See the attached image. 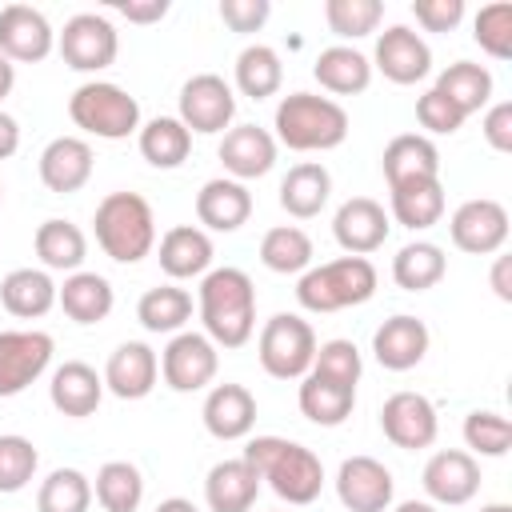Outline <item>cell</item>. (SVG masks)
Wrapping results in <instances>:
<instances>
[{"instance_id":"d6986e66","label":"cell","mask_w":512,"mask_h":512,"mask_svg":"<svg viewBox=\"0 0 512 512\" xmlns=\"http://www.w3.org/2000/svg\"><path fill=\"white\" fill-rule=\"evenodd\" d=\"M220 164L240 184L272 172V164H276V136L268 128H260V124L228 128L224 140H220Z\"/></svg>"},{"instance_id":"6f0895ef","label":"cell","mask_w":512,"mask_h":512,"mask_svg":"<svg viewBox=\"0 0 512 512\" xmlns=\"http://www.w3.org/2000/svg\"><path fill=\"white\" fill-rule=\"evenodd\" d=\"M156 512H200V508L192 500H184V496H168V500L156 504Z\"/></svg>"},{"instance_id":"f1b7e54d","label":"cell","mask_w":512,"mask_h":512,"mask_svg":"<svg viewBox=\"0 0 512 512\" xmlns=\"http://www.w3.org/2000/svg\"><path fill=\"white\" fill-rule=\"evenodd\" d=\"M56 304L76 324H100V320H108L116 292L100 272H72L64 280V288H56Z\"/></svg>"},{"instance_id":"6da1fadb","label":"cell","mask_w":512,"mask_h":512,"mask_svg":"<svg viewBox=\"0 0 512 512\" xmlns=\"http://www.w3.org/2000/svg\"><path fill=\"white\" fill-rule=\"evenodd\" d=\"M200 320L204 336L220 348H240L256 328V288L244 268H212L200 280Z\"/></svg>"},{"instance_id":"d590c367","label":"cell","mask_w":512,"mask_h":512,"mask_svg":"<svg viewBox=\"0 0 512 512\" xmlns=\"http://www.w3.org/2000/svg\"><path fill=\"white\" fill-rule=\"evenodd\" d=\"M36 256L44 268H56V272H76L88 256V240L84 232L72 224V220H44L36 228Z\"/></svg>"},{"instance_id":"8fae6325","label":"cell","mask_w":512,"mask_h":512,"mask_svg":"<svg viewBox=\"0 0 512 512\" xmlns=\"http://www.w3.org/2000/svg\"><path fill=\"white\" fill-rule=\"evenodd\" d=\"M52 360V336L40 328L0 332V396H20Z\"/></svg>"},{"instance_id":"681fc988","label":"cell","mask_w":512,"mask_h":512,"mask_svg":"<svg viewBox=\"0 0 512 512\" xmlns=\"http://www.w3.org/2000/svg\"><path fill=\"white\" fill-rule=\"evenodd\" d=\"M416 120H420L428 132H436V136H452L468 116H464L448 96H440L436 88H428V92L416 100Z\"/></svg>"},{"instance_id":"277c9868","label":"cell","mask_w":512,"mask_h":512,"mask_svg":"<svg viewBox=\"0 0 512 512\" xmlns=\"http://www.w3.org/2000/svg\"><path fill=\"white\" fill-rule=\"evenodd\" d=\"M348 112L316 92H292L276 104V140L292 152H328L344 144Z\"/></svg>"},{"instance_id":"db71d44e","label":"cell","mask_w":512,"mask_h":512,"mask_svg":"<svg viewBox=\"0 0 512 512\" xmlns=\"http://www.w3.org/2000/svg\"><path fill=\"white\" fill-rule=\"evenodd\" d=\"M116 12L132 24H156L168 16V0H116Z\"/></svg>"},{"instance_id":"ac0fdd59","label":"cell","mask_w":512,"mask_h":512,"mask_svg":"<svg viewBox=\"0 0 512 512\" xmlns=\"http://www.w3.org/2000/svg\"><path fill=\"white\" fill-rule=\"evenodd\" d=\"M424 492L436 504H468L480 492V464L472 452L444 448L424 464Z\"/></svg>"},{"instance_id":"f907efd6","label":"cell","mask_w":512,"mask_h":512,"mask_svg":"<svg viewBox=\"0 0 512 512\" xmlns=\"http://www.w3.org/2000/svg\"><path fill=\"white\" fill-rule=\"evenodd\" d=\"M220 16L232 32H260L264 20L272 16L268 0H220Z\"/></svg>"},{"instance_id":"d4e9b609","label":"cell","mask_w":512,"mask_h":512,"mask_svg":"<svg viewBox=\"0 0 512 512\" xmlns=\"http://www.w3.org/2000/svg\"><path fill=\"white\" fill-rule=\"evenodd\" d=\"M384 180H388V188L412 184V180H440L436 144L428 136H420V132L392 136L388 148H384Z\"/></svg>"},{"instance_id":"7dc6e473","label":"cell","mask_w":512,"mask_h":512,"mask_svg":"<svg viewBox=\"0 0 512 512\" xmlns=\"http://www.w3.org/2000/svg\"><path fill=\"white\" fill-rule=\"evenodd\" d=\"M472 36H476V44H480L488 56L508 60V56H512V4H504V0L484 4V8L476 12Z\"/></svg>"},{"instance_id":"52a82bcc","label":"cell","mask_w":512,"mask_h":512,"mask_svg":"<svg viewBox=\"0 0 512 512\" xmlns=\"http://www.w3.org/2000/svg\"><path fill=\"white\" fill-rule=\"evenodd\" d=\"M260 368L276 380H300L312 368L316 356V332L308 320H300L296 312H276L264 328H260V344H256Z\"/></svg>"},{"instance_id":"7c38bea8","label":"cell","mask_w":512,"mask_h":512,"mask_svg":"<svg viewBox=\"0 0 512 512\" xmlns=\"http://www.w3.org/2000/svg\"><path fill=\"white\" fill-rule=\"evenodd\" d=\"M448 232H452V244L468 256H488V252H500L504 240H508V208L500 200H464L452 220H448Z\"/></svg>"},{"instance_id":"7a4b0ae2","label":"cell","mask_w":512,"mask_h":512,"mask_svg":"<svg viewBox=\"0 0 512 512\" xmlns=\"http://www.w3.org/2000/svg\"><path fill=\"white\" fill-rule=\"evenodd\" d=\"M244 460L256 468L260 480L272 484V492L288 504H312L324 488V464L312 448L284 440V436H256L244 448Z\"/></svg>"},{"instance_id":"bcb514c9","label":"cell","mask_w":512,"mask_h":512,"mask_svg":"<svg viewBox=\"0 0 512 512\" xmlns=\"http://www.w3.org/2000/svg\"><path fill=\"white\" fill-rule=\"evenodd\" d=\"M40 464V452L28 436H0V492H20Z\"/></svg>"},{"instance_id":"f546056e","label":"cell","mask_w":512,"mask_h":512,"mask_svg":"<svg viewBox=\"0 0 512 512\" xmlns=\"http://www.w3.org/2000/svg\"><path fill=\"white\" fill-rule=\"evenodd\" d=\"M212 264V240L204 228L192 224H176L164 232L160 240V268L172 280H188V276H204Z\"/></svg>"},{"instance_id":"44dd1931","label":"cell","mask_w":512,"mask_h":512,"mask_svg":"<svg viewBox=\"0 0 512 512\" xmlns=\"http://www.w3.org/2000/svg\"><path fill=\"white\" fill-rule=\"evenodd\" d=\"M156 376H160V360L140 340H124L104 364V388L120 400H144L156 388Z\"/></svg>"},{"instance_id":"c3c4849f","label":"cell","mask_w":512,"mask_h":512,"mask_svg":"<svg viewBox=\"0 0 512 512\" xmlns=\"http://www.w3.org/2000/svg\"><path fill=\"white\" fill-rule=\"evenodd\" d=\"M308 372H320L328 380H340V384H352L360 380L364 364H360V348L352 340H324L316 344V356H312V368Z\"/></svg>"},{"instance_id":"680465c9","label":"cell","mask_w":512,"mask_h":512,"mask_svg":"<svg viewBox=\"0 0 512 512\" xmlns=\"http://www.w3.org/2000/svg\"><path fill=\"white\" fill-rule=\"evenodd\" d=\"M12 84H16V68H12V60L0 56V100L12 92Z\"/></svg>"},{"instance_id":"ffe728a7","label":"cell","mask_w":512,"mask_h":512,"mask_svg":"<svg viewBox=\"0 0 512 512\" xmlns=\"http://www.w3.org/2000/svg\"><path fill=\"white\" fill-rule=\"evenodd\" d=\"M428 340H432V336H428V324H424L420 316L400 312V316H388V320L376 328L372 352H376L380 368H388V372H408V368H416V364L424 360Z\"/></svg>"},{"instance_id":"7bdbcfd3","label":"cell","mask_w":512,"mask_h":512,"mask_svg":"<svg viewBox=\"0 0 512 512\" xmlns=\"http://www.w3.org/2000/svg\"><path fill=\"white\" fill-rule=\"evenodd\" d=\"M88 504H92V484L76 468L48 472L36 496V512H88Z\"/></svg>"},{"instance_id":"83f0119b","label":"cell","mask_w":512,"mask_h":512,"mask_svg":"<svg viewBox=\"0 0 512 512\" xmlns=\"http://www.w3.org/2000/svg\"><path fill=\"white\" fill-rule=\"evenodd\" d=\"M300 412L312 420V424H320V428H336V424H344L348 416H352V408H356V388L352 384H340V380H328V376H320V372H308V376H300Z\"/></svg>"},{"instance_id":"4316f807","label":"cell","mask_w":512,"mask_h":512,"mask_svg":"<svg viewBox=\"0 0 512 512\" xmlns=\"http://www.w3.org/2000/svg\"><path fill=\"white\" fill-rule=\"evenodd\" d=\"M48 396H52L56 412H64V416H92L104 396V376H96V368L84 360H64L52 372Z\"/></svg>"},{"instance_id":"f6af8a7d","label":"cell","mask_w":512,"mask_h":512,"mask_svg":"<svg viewBox=\"0 0 512 512\" xmlns=\"http://www.w3.org/2000/svg\"><path fill=\"white\" fill-rule=\"evenodd\" d=\"M464 444L480 456H504L508 444H512V424L508 416L500 412H488V408H476L464 416Z\"/></svg>"},{"instance_id":"ab89813d","label":"cell","mask_w":512,"mask_h":512,"mask_svg":"<svg viewBox=\"0 0 512 512\" xmlns=\"http://www.w3.org/2000/svg\"><path fill=\"white\" fill-rule=\"evenodd\" d=\"M260 260L268 272H308L312 268V240L304 228L296 224H280V228H268L264 240H260Z\"/></svg>"},{"instance_id":"e575fe53","label":"cell","mask_w":512,"mask_h":512,"mask_svg":"<svg viewBox=\"0 0 512 512\" xmlns=\"http://www.w3.org/2000/svg\"><path fill=\"white\" fill-rule=\"evenodd\" d=\"M392 192V216L404 228H432L444 216V184L440 180H412V184H396Z\"/></svg>"},{"instance_id":"cb8c5ba5","label":"cell","mask_w":512,"mask_h":512,"mask_svg":"<svg viewBox=\"0 0 512 512\" xmlns=\"http://www.w3.org/2000/svg\"><path fill=\"white\" fill-rule=\"evenodd\" d=\"M204 428L216 440H240L256 424V396L244 384H216L204 400Z\"/></svg>"},{"instance_id":"ee69618b","label":"cell","mask_w":512,"mask_h":512,"mask_svg":"<svg viewBox=\"0 0 512 512\" xmlns=\"http://www.w3.org/2000/svg\"><path fill=\"white\" fill-rule=\"evenodd\" d=\"M324 20L336 36L344 40H360L372 36L376 24L384 20V4L380 0H328L324 4Z\"/></svg>"},{"instance_id":"816d5d0a","label":"cell","mask_w":512,"mask_h":512,"mask_svg":"<svg viewBox=\"0 0 512 512\" xmlns=\"http://www.w3.org/2000/svg\"><path fill=\"white\" fill-rule=\"evenodd\" d=\"M412 16L428 28V32H452L464 20V0H416Z\"/></svg>"},{"instance_id":"ba28073f","label":"cell","mask_w":512,"mask_h":512,"mask_svg":"<svg viewBox=\"0 0 512 512\" xmlns=\"http://www.w3.org/2000/svg\"><path fill=\"white\" fill-rule=\"evenodd\" d=\"M60 56L68 68L76 72H100L116 60L120 52V40H116V28L108 16L100 12H76L72 20H64V32L56 40Z\"/></svg>"},{"instance_id":"4fadbf2b","label":"cell","mask_w":512,"mask_h":512,"mask_svg":"<svg viewBox=\"0 0 512 512\" xmlns=\"http://www.w3.org/2000/svg\"><path fill=\"white\" fill-rule=\"evenodd\" d=\"M380 428H384V436L396 444V448H408V452H416V448H428L432 440H436V432H440V420H436V408H432V400L424 396V392H392L388 400H384V408H380Z\"/></svg>"},{"instance_id":"603a6c76","label":"cell","mask_w":512,"mask_h":512,"mask_svg":"<svg viewBox=\"0 0 512 512\" xmlns=\"http://www.w3.org/2000/svg\"><path fill=\"white\" fill-rule=\"evenodd\" d=\"M252 216V192L240 180L216 176L196 192V220L212 232H236Z\"/></svg>"},{"instance_id":"836d02e7","label":"cell","mask_w":512,"mask_h":512,"mask_svg":"<svg viewBox=\"0 0 512 512\" xmlns=\"http://www.w3.org/2000/svg\"><path fill=\"white\" fill-rule=\"evenodd\" d=\"M432 88H436L440 96H448L464 116H472V112H480V108L488 104V96H492V72H488L484 64L456 60V64H448V68L436 76Z\"/></svg>"},{"instance_id":"11a10c76","label":"cell","mask_w":512,"mask_h":512,"mask_svg":"<svg viewBox=\"0 0 512 512\" xmlns=\"http://www.w3.org/2000/svg\"><path fill=\"white\" fill-rule=\"evenodd\" d=\"M16 148H20V124L8 112H0V160H8Z\"/></svg>"},{"instance_id":"74e56055","label":"cell","mask_w":512,"mask_h":512,"mask_svg":"<svg viewBox=\"0 0 512 512\" xmlns=\"http://www.w3.org/2000/svg\"><path fill=\"white\" fill-rule=\"evenodd\" d=\"M192 152V132L176 116H156L140 128V156L152 168H180Z\"/></svg>"},{"instance_id":"1f68e13d","label":"cell","mask_w":512,"mask_h":512,"mask_svg":"<svg viewBox=\"0 0 512 512\" xmlns=\"http://www.w3.org/2000/svg\"><path fill=\"white\" fill-rule=\"evenodd\" d=\"M328 192H332L328 168L316 160H304V164L288 168V176L280 180V208L296 220H312L328 204Z\"/></svg>"},{"instance_id":"94428289","label":"cell","mask_w":512,"mask_h":512,"mask_svg":"<svg viewBox=\"0 0 512 512\" xmlns=\"http://www.w3.org/2000/svg\"><path fill=\"white\" fill-rule=\"evenodd\" d=\"M480 512H512V504H484Z\"/></svg>"},{"instance_id":"8d00e7d4","label":"cell","mask_w":512,"mask_h":512,"mask_svg":"<svg viewBox=\"0 0 512 512\" xmlns=\"http://www.w3.org/2000/svg\"><path fill=\"white\" fill-rule=\"evenodd\" d=\"M444 248L432 244V240H416V244H404L396 256H392V280L404 288V292H424L432 284L444 280Z\"/></svg>"},{"instance_id":"484cf974","label":"cell","mask_w":512,"mask_h":512,"mask_svg":"<svg viewBox=\"0 0 512 512\" xmlns=\"http://www.w3.org/2000/svg\"><path fill=\"white\" fill-rule=\"evenodd\" d=\"M256 492H260V476L244 456L240 460H220V464L208 468L204 500H208L212 512H248L256 504Z\"/></svg>"},{"instance_id":"f35d334b","label":"cell","mask_w":512,"mask_h":512,"mask_svg":"<svg viewBox=\"0 0 512 512\" xmlns=\"http://www.w3.org/2000/svg\"><path fill=\"white\" fill-rule=\"evenodd\" d=\"M280 80H284V64L276 56V48L268 44H248L240 56H236V88L252 100H268L280 92Z\"/></svg>"},{"instance_id":"7402d4cb","label":"cell","mask_w":512,"mask_h":512,"mask_svg":"<svg viewBox=\"0 0 512 512\" xmlns=\"http://www.w3.org/2000/svg\"><path fill=\"white\" fill-rule=\"evenodd\" d=\"M92 176V144L80 136H56L48 140V148L40 152V180L48 192L68 196L80 192Z\"/></svg>"},{"instance_id":"3957f363","label":"cell","mask_w":512,"mask_h":512,"mask_svg":"<svg viewBox=\"0 0 512 512\" xmlns=\"http://www.w3.org/2000/svg\"><path fill=\"white\" fill-rule=\"evenodd\" d=\"M96 244L116 264H136L156 244V216L140 192H108L96 204Z\"/></svg>"},{"instance_id":"f5cc1de1","label":"cell","mask_w":512,"mask_h":512,"mask_svg":"<svg viewBox=\"0 0 512 512\" xmlns=\"http://www.w3.org/2000/svg\"><path fill=\"white\" fill-rule=\"evenodd\" d=\"M484 140L496 152H512V100H500L484 116Z\"/></svg>"},{"instance_id":"60d3db41","label":"cell","mask_w":512,"mask_h":512,"mask_svg":"<svg viewBox=\"0 0 512 512\" xmlns=\"http://www.w3.org/2000/svg\"><path fill=\"white\" fill-rule=\"evenodd\" d=\"M136 320L148 328V332H180L188 320H192V296L176 284H160V288H148L136 304Z\"/></svg>"},{"instance_id":"5bb4252c","label":"cell","mask_w":512,"mask_h":512,"mask_svg":"<svg viewBox=\"0 0 512 512\" xmlns=\"http://www.w3.org/2000/svg\"><path fill=\"white\" fill-rule=\"evenodd\" d=\"M392 492L396 480L376 456H348L336 472V496L348 512H388Z\"/></svg>"},{"instance_id":"30bf717a","label":"cell","mask_w":512,"mask_h":512,"mask_svg":"<svg viewBox=\"0 0 512 512\" xmlns=\"http://www.w3.org/2000/svg\"><path fill=\"white\" fill-rule=\"evenodd\" d=\"M216 368H220V352L200 332H176L160 356V372L172 392H200L204 384H212Z\"/></svg>"},{"instance_id":"91938a15","label":"cell","mask_w":512,"mask_h":512,"mask_svg":"<svg viewBox=\"0 0 512 512\" xmlns=\"http://www.w3.org/2000/svg\"><path fill=\"white\" fill-rule=\"evenodd\" d=\"M396 512H436V508H432L428 500H404V504H400Z\"/></svg>"},{"instance_id":"8992f818","label":"cell","mask_w":512,"mask_h":512,"mask_svg":"<svg viewBox=\"0 0 512 512\" xmlns=\"http://www.w3.org/2000/svg\"><path fill=\"white\" fill-rule=\"evenodd\" d=\"M68 116L76 128L100 140H124L140 128V104L112 80H88L68 96Z\"/></svg>"},{"instance_id":"9c48e42d","label":"cell","mask_w":512,"mask_h":512,"mask_svg":"<svg viewBox=\"0 0 512 512\" xmlns=\"http://www.w3.org/2000/svg\"><path fill=\"white\" fill-rule=\"evenodd\" d=\"M236 116V96H232V84L216 72H200L192 80H184L180 88V124L188 132H224Z\"/></svg>"},{"instance_id":"e0dca14e","label":"cell","mask_w":512,"mask_h":512,"mask_svg":"<svg viewBox=\"0 0 512 512\" xmlns=\"http://www.w3.org/2000/svg\"><path fill=\"white\" fill-rule=\"evenodd\" d=\"M376 68L392 84H416L432 72V48L420 40V32L392 24L376 36Z\"/></svg>"},{"instance_id":"4dcf8cb0","label":"cell","mask_w":512,"mask_h":512,"mask_svg":"<svg viewBox=\"0 0 512 512\" xmlns=\"http://www.w3.org/2000/svg\"><path fill=\"white\" fill-rule=\"evenodd\" d=\"M312 76L320 80V88H328L336 96H356L372 84V60L348 44H332L316 56Z\"/></svg>"},{"instance_id":"9a60e30c","label":"cell","mask_w":512,"mask_h":512,"mask_svg":"<svg viewBox=\"0 0 512 512\" xmlns=\"http://www.w3.org/2000/svg\"><path fill=\"white\" fill-rule=\"evenodd\" d=\"M56 32L48 16L32 4H4L0 8V56L16 64H36L52 52Z\"/></svg>"},{"instance_id":"d6a6232c","label":"cell","mask_w":512,"mask_h":512,"mask_svg":"<svg viewBox=\"0 0 512 512\" xmlns=\"http://www.w3.org/2000/svg\"><path fill=\"white\" fill-rule=\"evenodd\" d=\"M0 304L20 316V320H36L44 312H52L56 304V284L48 272L40 268H12L4 280H0Z\"/></svg>"},{"instance_id":"6125c7cd","label":"cell","mask_w":512,"mask_h":512,"mask_svg":"<svg viewBox=\"0 0 512 512\" xmlns=\"http://www.w3.org/2000/svg\"><path fill=\"white\" fill-rule=\"evenodd\" d=\"M0 196H4V188H0Z\"/></svg>"},{"instance_id":"b9f144b4","label":"cell","mask_w":512,"mask_h":512,"mask_svg":"<svg viewBox=\"0 0 512 512\" xmlns=\"http://www.w3.org/2000/svg\"><path fill=\"white\" fill-rule=\"evenodd\" d=\"M96 500L104 512H136L144 500V476L128 460H108L96 472Z\"/></svg>"},{"instance_id":"9f6ffc18","label":"cell","mask_w":512,"mask_h":512,"mask_svg":"<svg viewBox=\"0 0 512 512\" xmlns=\"http://www.w3.org/2000/svg\"><path fill=\"white\" fill-rule=\"evenodd\" d=\"M508 272H512V260H508V256H496V264H492V288H496L500 300H512V280H508Z\"/></svg>"},{"instance_id":"2e32d148","label":"cell","mask_w":512,"mask_h":512,"mask_svg":"<svg viewBox=\"0 0 512 512\" xmlns=\"http://www.w3.org/2000/svg\"><path fill=\"white\" fill-rule=\"evenodd\" d=\"M388 212L372 196H352L332 216V236L348 256H368L388 240Z\"/></svg>"},{"instance_id":"5b68a950","label":"cell","mask_w":512,"mask_h":512,"mask_svg":"<svg viewBox=\"0 0 512 512\" xmlns=\"http://www.w3.org/2000/svg\"><path fill=\"white\" fill-rule=\"evenodd\" d=\"M372 296H376V268L368 256H340V260L316 264L296 284V300L308 312H340Z\"/></svg>"}]
</instances>
